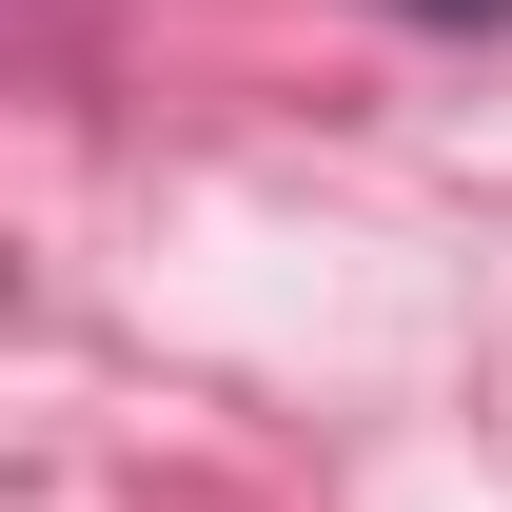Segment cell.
Returning a JSON list of instances; mask_svg holds the SVG:
<instances>
[{"label": "cell", "mask_w": 512, "mask_h": 512, "mask_svg": "<svg viewBox=\"0 0 512 512\" xmlns=\"http://www.w3.org/2000/svg\"><path fill=\"white\" fill-rule=\"evenodd\" d=\"M394 20H434V40H473V20H512V0H394Z\"/></svg>", "instance_id": "cell-1"}]
</instances>
